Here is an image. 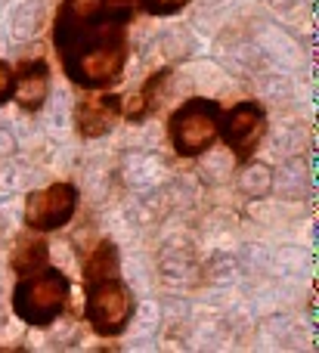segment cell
<instances>
[{
    "mask_svg": "<svg viewBox=\"0 0 319 353\" xmlns=\"http://www.w3.org/2000/svg\"><path fill=\"white\" fill-rule=\"evenodd\" d=\"M136 0H62L53 16L59 65L81 90H112L130 56V19Z\"/></svg>",
    "mask_w": 319,
    "mask_h": 353,
    "instance_id": "obj_1",
    "label": "cell"
},
{
    "mask_svg": "<svg viewBox=\"0 0 319 353\" xmlns=\"http://www.w3.org/2000/svg\"><path fill=\"white\" fill-rule=\"evenodd\" d=\"M81 282H84V319L93 335H124L136 313V298L121 279V254L112 239H99L84 257Z\"/></svg>",
    "mask_w": 319,
    "mask_h": 353,
    "instance_id": "obj_2",
    "label": "cell"
},
{
    "mask_svg": "<svg viewBox=\"0 0 319 353\" xmlns=\"http://www.w3.org/2000/svg\"><path fill=\"white\" fill-rule=\"evenodd\" d=\"M68 304H72V279L53 263L37 273L19 276L12 288V313L34 329H47L50 323H56L68 310Z\"/></svg>",
    "mask_w": 319,
    "mask_h": 353,
    "instance_id": "obj_3",
    "label": "cell"
},
{
    "mask_svg": "<svg viewBox=\"0 0 319 353\" xmlns=\"http://www.w3.org/2000/svg\"><path fill=\"white\" fill-rule=\"evenodd\" d=\"M220 112L223 105L211 97H192L180 103L167 118V140L174 155L198 159L220 140Z\"/></svg>",
    "mask_w": 319,
    "mask_h": 353,
    "instance_id": "obj_4",
    "label": "cell"
},
{
    "mask_svg": "<svg viewBox=\"0 0 319 353\" xmlns=\"http://www.w3.org/2000/svg\"><path fill=\"white\" fill-rule=\"evenodd\" d=\"M267 128H270L267 112L254 99H242L233 109L220 112V140L233 152L236 165H248L258 155L260 143L267 137Z\"/></svg>",
    "mask_w": 319,
    "mask_h": 353,
    "instance_id": "obj_5",
    "label": "cell"
},
{
    "mask_svg": "<svg viewBox=\"0 0 319 353\" xmlns=\"http://www.w3.org/2000/svg\"><path fill=\"white\" fill-rule=\"evenodd\" d=\"M78 211V189L72 183H50L43 189H34L25 201V226L31 232H56L72 223Z\"/></svg>",
    "mask_w": 319,
    "mask_h": 353,
    "instance_id": "obj_6",
    "label": "cell"
},
{
    "mask_svg": "<svg viewBox=\"0 0 319 353\" xmlns=\"http://www.w3.org/2000/svg\"><path fill=\"white\" fill-rule=\"evenodd\" d=\"M124 112V99L112 90H90V97H84L74 105V130L81 140H96L105 137Z\"/></svg>",
    "mask_w": 319,
    "mask_h": 353,
    "instance_id": "obj_7",
    "label": "cell"
},
{
    "mask_svg": "<svg viewBox=\"0 0 319 353\" xmlns=\"http://www.w3.org/2000/svg\"><path fill=\"white\" fill-rule=\"evenodd\" d=\"M50 97V65L47 59H25L12 68V99L22 112H41Z\"/></svg>",
    "mask_w": 319,
    "mask_h": 353,
    "instance_id": "obj_8",
    "label": "cell"
},
{
    "mask_svg": "<svg viewBox=\"0 0 319 353\" xmlns=\"http://www.w3.org/2000/svg\"><path fill=\"white\" fill-rule=\"evenodd\" d=\"M167 78H171V65L158 68V72H152L146 81H143V87L134 93V97L124 103V112L121 118L130 124H143L149 115H152L155 109H158V99H161V90H165Z\"/></svg>",
    "mask_w": 319,
    "mask_h": 353,
    "instance_id": "obj_9",
    "label": "cell"
},
{
    "mask_svg": "<svg viewBox=\"0 0 319 353\" xmlns=\"http://www.w3.org/2000/svg\"><path fill=\"white\" fill-rule=\"evenodd\" d=\"M50 263V245L47 239L37 232V236H19L16 245H12V254H10V267L16 276H28L37 273Z\"/></svg>",
    "mask_w": 319,
    "mask_h": 353,
    "instance_id": "obj_10",
    "label": "cell"
},
{
    "mask_svg": "<svg viewBox=\"0 0 319 353\" xmlns=\"http://www.w3.org/2000/svg\"><path fill=\"white\" fill-rule=\"evenodd\" d=\"M189 3L192 0H136V10L149 12V16H177Z\"/></svg>",
    "mask_w": 319,
    "mask_h": 353,
    "instance_id": "obj_11",
    "label": "cell"
},
{
    "mask_svg": "<svg viewBox=\"0 0 319 353\" xmlns=\"http://www.w3.org/2000/svg\"><path fill=\"white\" fill-rule=\"evenodd\" d=\"M12 99V65L0 59V105Z\"/></svg>",
    "mask_w": 319,
    "mask_h": 353,
    "instance_id": "obj_12",
    "label": "cell"
}]
</instances>
